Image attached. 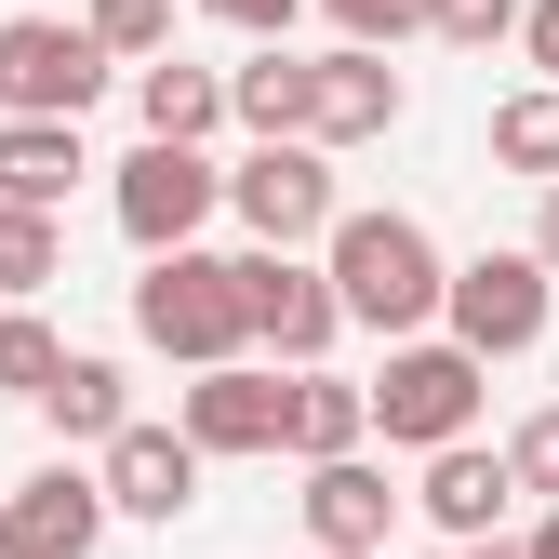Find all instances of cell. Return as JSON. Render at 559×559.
Returning <instances> with one entry per match:
<instances>
[{"instance_id": "6da1fadb", "label": "cell", "mask_w": 559, "mask_h": 559, "mask_svg": "<svg viewBox=\"0 0 559 559\" xmlns=\"http://www.w3.org/2000/svg\"><path fill=\"white\" fill-rule=\"evenodd\" d=\"M133 333H147L174 373L253 360V280H240V253H200V240L147 253V280H133Z\"/></svg>"}, {"instance_id": "7a4b0ae2", "label": "cell", "mask_w": 559, "mask_h": 559, "mask_svg": "<svg viewBox=\"0 0 559 559\" xmlns=\"http://www.w3.org/2000/svg\"><path fill=\"white\" fill-rule=\"evenodd\" d=\"M320 266H333V294H346V320L360 333H440V294H453V266H440V240L413 227V214H333V240H320Z\"/></svg>"}, {"instance_id": "3957f363", "label": "cell", "mask_w": 559, "mask_h": 559, "mask_svg": "<svg viewBox=\"0 0 559 559\" xmlns=\"http://www.w3.org/2000/svg\"><path fill=\"white\" fill-rule=\"evenodd\" d=\"M479 386H493V360H479L466 333H400L386 373H373V440H386V453L479 440Z\"/></svg>"}, {"instance_id": "277c9868", "label": "cell", "mask_w": 559, "mask_h": 559, "mask_svg": "<svg viewBox=\"0 0 559 559\" xmlns=\"http://www.w3.org/2000/svg\"><path fill=\"white\" fill-rule=\"evenodd\" d=\"M107 81L120 53L94 40V14H40V0L0 14V120H81Z\"/></svg>"}, {"instance_id": "5b68a950", "label": "cell", "mask_w": 559, "mask_h": 559, "mask_svg": "<svg viewBox=\"0 0 559 559\" xmlns=\"http://www.w3.org/2000/svg\"><path fill=\"white\" fill-rule=\"evenodd\" d=\"M227 214L253 227V240H280V253H307V240H333V147L320 133H253V147L227 160Z\"/></svg>"}, {"instance_id": "8992f818", "label": "cell", "mask_w": 559, "mask_h": 559, "mask_svg": "<svg viewBox=\"0 0 559 559\" xmlns=\"http://www.w3.org/2000/svg\"><path fill=\"white\" fill-rule=\"evenodd\" d=\"M107 200H120V240L133 253H174V240H200V227L227 214V160L187 147V133H147V147L107 174Z\"/></svg>"}, {"instance_id": "52a82bcc", "label": "cell", "mask_w": 559, "mask_h": 559, "mask_svg": "<svg viewBox=\"0 0 559 559\" xmlns=\"http://www.w3.org/2000/svg\"><path fill=\"white\" fill-rule=\"evenodd\" d=\"M546 307H559V266L520 240V253H466L453 294H440V333H466L479 360H533L546 346Z\"/></svg>"}, {"instance_id": "ba28073f", "label": "cell", "mask_w": 559, "mask_h": 559, "mask_svg": "<svg viewBox=\"0 0 559 559\" xmlns=\"http://www.w3.org/2000/svg\"><path fill=\"white\" fill-rule=\"evenodd\" d=\"M174 427L200 453H294V360H214L174 386Z\"/></svg>"}, {"instance_id": "9c48e42d", "label": "cell", "mask_w": 559, "mask_h": 559, "mask_svg": "<svg viewBox=\"0 0 559 559\" xmlns=\"http://www.w3.org/2000/svg\"><path fill=\"white\" fill-rule=\"evenodd\" d=\"M240 280H253V360H294V373H307V360H333V333H360L346 294H333V266L280 253V240H253Z\"/></svg>"}, {"instance_id": "30bf717a", "label": "cell", "mask_w": 559, "mask_h": 559, "mask_svg": "<svg viewBox=\"0 0 559 559\" xmlns=\"http://www.w3.org/2000/svg\"><path fill=\"white\" fill-rule=\"evenodd\" d=\"M107 466H27L0 493V559H94L107 546Z\"/></svg>"}, {"instance_id": "8fae6325", "label": "cell", "mask_w": 559, "mask_h": 559, "mask_svg": "<svg viewBox=\"0 0 559 559\" xmlns=\"http://www.w3.org/2000/svg\"><path fill=\"white\" fill-rule=\"evenodd\" d=\"M94 466H107V507H120V520H187V507H200V466H214V453H200L187 427H147V413H133V427H120Z\"/></svg>"}, {"instance_id": "7c38bea8", "label": "cell", "mask_w": 559, "mask_h": 559, "mask_svg": "<svg viewBox=\"0 0 559 559\" xmlns=\"http://www.w3.org/2000/svg\"><path fill=\"white\" fill-rule=\"evenodd\" d=\"M413 507H427L440 546H493L507 507H520V466H507V453H479V440H440L427 479H413Z\"/></svg>"}, {"instance_id": "4fadbf2b", "label": "cell", "mask_w": 559, "mask_h": 559, "mask_svg": "<svg viewBox=\"0 0 559 559\" xmlns=\"http://www.w3.org/2000/svg\"><path fill=\"white\" fill-rule=\"evenodd\" d=\"M400 67H386V40H333L320 53V107H307V133L320 147H373V133H400Z\"/></svg>"}, {"instance_id": "5bb4252c", "label": "cell", "mask_w": 559, "mask_h": 559, "mask_svg": "<svg viewBox=\"0 0 559 559\" xmlns=\"http://www.w3.org/2000/svg\"><path fill=\"white\" fill-rule=\"evenodd\" d=\"M413 493H386V466L373 453H320L307 466V546H346V559H386V520Z\"/></svg>"}, {"instance_id": "9a60e30c", "label": "cell", "mask_w": 559, "mask_h": 559, "mask_svg": "<svg viewBox=\"0 0 559 559\" xmlns=\"http://www.w3.org/2000/svg\"><path fill=\"white\" fill-rule=\"evenodd\" d=\"M133 120H147V133H187V147H214V133L240 120V107H227V67L147 53V67H133Z\"/></svg>"}, {"instance_id": "2e32d148", "label": "cell", "mask_w": 559, "mask_h": 559, "mask_svg": "<svg viewBox=\"0 0 559 559\" xmlns=\"http://www.w3.org/2000/svg\"><path fill=\"white\" fill-rule=\"evenodd\" d=\"M40 413H53V440H67V453H107V440L133 427V373L94 360V346H67V373L40 386Z\"/></svg>"}, {"instance_id": "e0dca14e", "label": "cell", "mask_w": 559, "mask_h": 559, "mask_svg": "<svg viewBox=\"0 0 559 559\" xmlns=\"http://www.w3.org/2000/svg\"><path fill=\"white\" fill-rule=\"evenodd\" d=\"M227 107H240V133H307V107H320V53L253 40V67H227Z\"/></svg>"}, {"instance_id": "ac0fdd59", "label": "cell", "mask_w": 559, "mask_h": 559, "mask_svg": "<svg viewBox=\"0 0 559 559\" xmlns=\"http://www.w3.org/2000/svg\"><path fill=\"white\" fill-rule=\"evenodd\" d=\"M81 120H0V200H40V214H67V187H81Z\"/></svg>"}, {"instance_id": "d6986e66", "label": "cell", "mask_w": 559, "mask_h": 559, "mask_svg": "<svg viewBox=\"0 0 559 559\" xmlns=\"http://www.w3.org/2000/svg\"><path fill=\"white\" fill-rule=\"evenodd\" d=\"M320 453H373V386H346V373H294V466H320Z\"/></svg>"}, {"instance_id": "ffe728a7", "label": "cell", "mask_w": 559, "mask_h": 559, "mask_svg": "<svg viewBox=\"0 0 559 559\" xmlns=\"http://www.w3.org/2000/svg\"><path fill=\"white\" fill-rule=\"evenodd\" d=\"M53 280H67V227L40 200H0V307H40Z\"/></svg>"}, {"instance_id": "44dd1931", "label": "cell", "mask_w": 559, "mask_h": 559, "mask_svg": "<svg viewBox=\"0 0 559 559\" xmlns=\"http://www.w3.org/2000/svg\"><path fill=\"white\" fill-rule=\"evenodd\" d=\"M493 160L507 174H559V81H520V94H493Z\"/></svg>"}, {"instance_id": "7402d4cb", "label": "cell", "mask_w": 559, "mask_h": 559, "mask_svg": "<svg viewBox=\"0 0 559 559\" xmlns=\"http://www.w3.org/2000/svg\"><path fill=\"white\" fill-rule=\"evenodd\" d=\"M67 373V346H53V320L40 307H0V400H40Z\"/></svg>"}, {"instance_id": "603a6c76", "label": "cell", "mask_w": 559, "mask_h": 559, "mask_svg": "<svg viewBox=\"0 0 559 559\" xmlns=\"http://www.w3.org/2000/svg\"><path fill=\"white\" fill-rule=\"evenodd\" d=\"M520 14H533V0H427V40L493 53V40H520Z\"/></svg>"}, {"instance_id": "cb8c5ba5", "label": "cell", "mask_w": 559, "mask_h": 559, "mask_svg": "<svg viewBox=\"0 0 559 559\" xmlns=\"http://www.w3.org/2000/svg\"><path fill=\"white\" fill-rule=\"evenodd\" d=\"M94 40H107L120 67H147V53H174V0H94Z\"/></svg>"}, {"instance_id": "d4e9b609", "label": "cell", "mask_w": 559, "mask_h": 559, "mask_svg": "<svg viewBox=\"0 0 559 559\" xmlns=\"http://www.w3.org/2000/svg\"><path fill=\"white\" fill-rule=\"evenodd\" d=\"M507 466H520V493H533V507H559V400L507 427Z\"/></svg>"}, {"instance_id": "484cf974", "label": "cell", "mask_w": 559, "mask_h": 559, "mask_svg": "<svg viewBox=\"0 0 559 559\" xmlns=\"http://www.w3.org/2000/svg\"><path fill=\"white\" fill-rule=\"evenodd\" d=\"M320 14H333L346 40H413V27H427V0H320Z\"/></svg>"}, {"instance_id": "4316f807", "label": "cell", "mask_w": 559, "mask_h": 559, "mask_svg": "<svg viewBox=\"0 0 559 559\" xmlns=\"http://www.w3.org/2000/svg\"><path fill=\"white\" fill-rule=\"evenodd\" d=\"M200 14H214V27H240V40H294V14H307V0H200Z\"/></svg>"}, {"instance_id": "83f0119b", "label": "cell", "mask_w": 559, "mask_h": 559, "mask_svg": "<svg viewBox=\"0 0 559 559\" xmlns=\"http://www.w3.org/2000/svg\"><path fill=\"white\" fill-rule=\"evenodd\" d=\"M520 53H533V81H559V0H533V14H520Z\"/></svg>"}, {"instance_id": "f1b7e54d", "label": "cell", "mask_w": 559, "mask_h": 559, "mask_svg": "<svg viewBox=\"0 0 559 559\" xmlns=\"http://www.w3.org/2000/svg\"><path fill=\"white\" fill-rule=\"evenodd\" d=\"M533 253L559 266V174H546V214H533Z\"/></svg>"}, {"instance_id": "f546056e", "label": "cell", "mask_w": 559, "mask_h": 559, "mask_svg": "<svg viewBox=\"0 0 559 559\" xmlns=\"http://www.w3.org/2000/svg\"><path fill=\"white\" fill-rule=\"evenodd\" d=\"M533 559H559V507H546V520H533Z\"/></svg>"}, {"instance_id": "4dcf8cb0", "label": "cell", "mask_w": 559, "mask_h": 559, "mask_svg": "<svg viewBox=\"0 0 559 559\" xmlns=\"http://www.w3.org/2000/svg\"><path fill=\"white\" fill-rule=\"evenodd\" d=\"M479 559H533V533H520V546H507V533H493V546H479Z\"/></svg>"}, {"instance_id": "1f68e13d", "label": "cell", "mask_w": 559, "mask_h": 559, "mask_svg": "<svg viewBox=\"0 0 559 559\" xmlns=\"http://www.w3.org/2000/svg\"><path fill=\"white\" fill-rule=\"evenodd\" d=\"M427 559H479V546H427Z\"/></svg>"}, {"instance_id": "d6a6232c", "label": "cell", "mask_w": 559, "mask_h": 559, "mask_svg": "<svg viewBox=\"0 0 559 559\" xmlns=\"http://www.w3.org/2000/svg\"><path fill=\"white\" fill-rule=\"evenodd\" d=\"M307 559H346V546H307Z\"/></svg>"}]
</instances>
